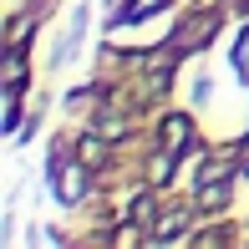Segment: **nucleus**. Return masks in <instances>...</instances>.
<instances>
[{
  "label": "nucleus",
  "instance_id": "4",
  "mask_svg": "<svg viewBox=\"0 0 249 249\" xmlns=\"http://www.w3.org/2000/svg\"><path fill=\"white\" fill-rule=\"evenodd\" d=\"M244 168H249V148H244Z\"/></svg>",
  "mask_w": 249,
  "mask_h": 249
},
{
  "label": "nucleus",
  "instance_id": "2",
  "mask_svg": "<svg viewBox=\"0 0 249 249\" xmlns=\"http://www.w3.org/2000/svg\"><path fill=\"white\" fill-rule=\"evenodd\" d=\"M163 0H132L127 10H122V20H138V16H148V10H158Z\"/></svg>",
  "mask_w": 249,
  "mask_h": 249
},
{
  "label": "nucleus",
  "instance_id": "3",
  "mask_svg": "<svg viewBox=\"0 0 249 249\" xmlns=\"http://www.w3.org/2000/svg\"><path fill=\"white\" fill-rule=\"evenodd\" d=\"M82 183H87L82 173H66V183H61V198H66V203H76V194H82Z\"/></svg>",
  "mask_w": 249,
  "mask_h": 249
},
{
  "label": "nucleus",
  "instance_id": "1",
  "mask_svg": "<svg viewBox=\"0 0 249 249\" xmlns=\"http://www.w3.org/2000/svg\"><path fill=\"white\" fill-rule=\"evenodd\" d=\"M188 132H194V127H188V117H168L163 122V138H168V148H188Z\"/></svg>",
  "mask_w": 249,
  "mask_h": 249
}]
</instances>
